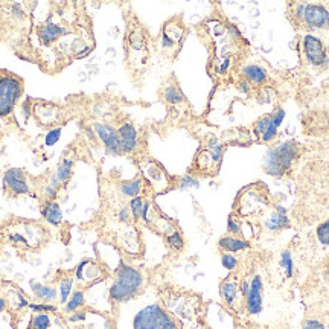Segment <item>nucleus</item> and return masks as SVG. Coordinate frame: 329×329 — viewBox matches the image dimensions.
Instances as JSON below:
<instances>
[{
	"instance_id": "obj_1",
	"label": "nucleus",
	"mask_w": 329,
	"mask_h": 329,
	"mask_svg": "<svg viewBox=\"0 0 329 329\" xmlns=\"http://www.w3.org/2000/svg\"><path fill=\"white\" fill-rule=\"evenodd\" d=\"M143 285V276L139 270L120 264L116 281L110 288V299L114 302H126L134 297Z\"/></svg>"
},
{
	"instance_id": "obj_2",
	"label": "nucleus",
	"mask_w": 329,
	"mask_h": 329,
	"mask_svg": "<svg viewBox=\"0 0 329 329\" xmlns=\"http://www.w3.org/2000/svg\"><path fill=\"white\" fill-rule=\"evenodd\" d=\"M296 154H297V145L293 140L284 142L282 145L271 149L267 154V159L264 163L265 172L273 177H281L290 169Z\"/></svg>"
},
{
	"instance_id": "obj_3",
	"label": "nucleus",
	"mask_w": 329,
	"mask_h": 329,
	"mask_svg": "<svg viewBox=\"0 0 329 329\" xmlns=\"http://www.w3.org/2000/svg\"><path fill=\"white\" fill-rule=\"evenodd\" d=\"M23 93V83L12 75L0 77V117L8 116Z\"/></svg>"
},
{
	"instance_id": "obj_4",
	"label": "nucleus",
	"mask_w": 329,
	"mask_h": 329,
	"mask_svg": "<svg viewBox=\"0 0 329 329\" xmlns=\"http://www.w3.org/2000/svg\"><path fill=\"white\" fill-rule=\"evenodd\" d=\"M296 17L302 18L310 28H325L329 24V12L322 5H297Z\"/></svg>"
},
{
	"instance_id": "obj_5",
	"label": "nucleus",
	"mask_w": 329,
	"mask_h": 329,
	"mask_svg": "<svg viewBox=\"0 0 329 329\" xmlns=\"http://www.w3.org/2000/svg\"><path fill=\"white\" fill-rule=\"evenodd\" d=\"M166 317L168 314L159 305H149L136 314L133 328L134 329H156Z\"/></svg>"
},
{
	"instance_id": "obj_6",
	"label": "nucleus",
	"mask_w": 329,
	"mask_h": 329,
	"mask_svg": "<svg viewBox=\"0 0 329 329\" xmlns=\"http://www.w3.org/2000/svg\"><path fill=\"white\" fill-rule=\"evenodd\" d=\"M303 50H305V55L313 66L326 64L325 47H323V43L317 37L305 35V38H303Z\"/></svg>"
},
{
	"instance_id": "obj_7",
	"label": "nucleus",
	"mask_w": 329,
	"mask_h": 329,
	"mask_svg": "<svg viewBox=\"0 0 329 329\" xmlns=\"http://www.w3.org/2000/svg\"><path fill=\"white\" fill-rule=\"evenodd\" d=\"M95 130L99 136V139L104 142V145L107 146V149L110 151L111 154H120L123 153L122 149V143L117 134V130H114L111 125L107 123H96L95 125Z\"/></svg>"
},
{
	"instance_id": "obj_8",
	"label": "nucleus",
	"mask_w": 329,
	"mask_h": 329,
	"mask_svg": "<svg viewBox=\"0 0 329 329\" xmlns=\"http://www.w3.org/2000/svg\"><path fill=\"white\" fill-rule=\"evenodd\" d=\"M3 183L5 188H8L14 195L29 194V185L26 182V177H24V172L18 168H11L5 172Z\"/></svg>"
},
{
	"instance_id": "obj_9",
	"label": "nucleus",
	"mask_w": 329,
	"mask_h": 329,
	"mask_svg": "<svg viewBox=\"0 0 329 329\" xmlns=\"http://www.w3.org/2000/svg\"><path fill=\"white\" fill-rule=\"evenodd\" d=\"M247 299V311L251 316H256L262 311V281L261 276H255L250 282V290L245 296Z\"/></svg>"
},
{
	"instance_id": "obj_10",
	"label": "nucleus",
	"mask_w": 329,
	"mask_h": 329,
	"mask_svg": "<svg viewBox=\"0 0 329 329\" xmlns=\"http://www.w3.org/2000/svg\"><path fill=\"white\" fill-rule=\"evenodd\" d=\"M120 143H122V149L123 153H130V151L136 149L137 146V131L133 126V123H123L120 128L117 130Z\"/></svg>"
},
{
	"instance_id": "obj_11",
	"label": "nucleus",
	"mask_w": 329,
	"mask_h": 329,
	"mask_svg": "<svg viewBox=\"0 0 329 329\" xmlns=\"http://www.w3.org/2000/svg\"><path fill=\"white\" fill-rule=\"evenodd\" d=\"M288 217H287V211L285 208L277 206L274 209V212L271 214V217L265 221V227L271 232H279L288 225Z\"/></svg>"
},
{
	"instance_id": "obj_12",
	"label": "nucleus",
	"mask_w": 329,
	"mask_h": 329,
	"mask_svg": "<svg viewBox=\"0 0 329 329\" xmlns=\"http://www.w3.org/2000/svg\"><path fill=\"white\" fill-rule=\"evenodd\" d=\"M43 215L47 222L54 224V225H58L63 221V211H61L60 205L52 200L46 201V203L43 205Z\"/></svg>"
},
{
	"instance_id": "obj_13",
	"label": "nucleus",
	"mask_w": 329,
	"mask_h": 329,
	"mask_svg": "<svg viewBox=\"0 0 329 329\" xmlns=\"http://www.w3.org/2000/svg\"><path fill=\"white\" fill-rule=\"evenodd\" d=\"M218 245L225 253H236V251L248 248V242L244 241V239H239L236 236H222L218 241Z\"/></svg>"
},
{
	"instance_id": "obj_14",
	"label": "nucleus",
	"mask_w": 329,
	"mask_h": 329,
	"mask_svg": "<svg viewBox=\"0 0 329 329\" xmlns=\"http://www.w3.org/2000/svg\"><path fill=\"white\" fill-rule=\"evenodd\" d=\"M64 34H66V29L58 26V24H54V23H46V24H43V26L38 29V35H40V38L46 44H49L50 41L57 40L58 37H61Z\"/></svg>"
},
{
	"instance_id": "obj_15",
	"label": "nucleus",
	"mask_w": 329,
	"mask_h": 329,
	"mask_svg": "<svg viewBox=\"0 0 329 329\" xmlns=\"http://www.w3.org/2000/svg\"><path fill=\"white\" fill-rule=\"evenodd\" d=\"M72 166H73V162L70 159L63 160V163L58 166L55 175L52 177V183H50V186H54L57 189V186H60V183L69 182L72 177Z\"/></svg>"
},
{
	"instance_id": "obj_16",
	"label": "nucleus",
	"mask_w": 329,
	"mask_h": 329,
	"mask_svg": "<svg viewBox=\"0 0 329 329\" xmlns=\"http://www.w3.org/2000/svg\"><path fill=\"white\" fill-rule=\"evenodd\" d=\"M242 75L248 80L251 81L253 84H262L265 80H267V72L256 66V64H248L242 69Z\"/></svg>"
},
{
	"instance_id": "obj_17",
	"label": "nucleus",
	"mask_w": 329,
	"mask_h": 329,
	"mask_svg": "<svg viewBox=\"0 0 329 329\" xmlns=\"http://www.w3.org/2000/svg\"><path fill=\"white\" fill-rule=\"evenodd\" d=\"M221 296H222V299H224V302L227 303V305L233 307V303L238 297V284H236V281H233V279L225 281L221 285Z\"/></svg>"
},
{
	"instance_id": "obj_18",
	"label": "nucleus",
	"mask_w": 329,
	"mask_h": 329,
	"mask_svg": "<svg viewBox=\"0 0 329 329\" xmlns=\"http://www.w3.org/2000/svg\"><path fill=\"white\" fill-rule=\"evenodd\" d=\"M31 288L34 291V294L38 299L44 300V302H50V300H54L57 297V290L52 288V287H47V285H43V284H37V282L32 281L31 282Z\"/></svg>"
},
{
	"instance_id": "obj_19",
	"label": "nucleus",
	"mask_w": 329,
	"mask_h": 329,
	"mask_svg": "<svg viewBox=\"0 0 329 329\" xmlns=\"http://www.w3.org/2000/svg\"><path fill=\"white\" fill-rule=\"evenodd\" d=\"M83 305H84V294H83V291H75L70 296V300H67L66 307H64V311L66 313H75L77 310H80Z\"/></svg>"
},
{
	"instance_id": "obj_20",
	"label": "nucleus",
	"mask_w": 329,
	"mask_h": 329,
	"mask_svg": "<svg viewBox=\"0 0 329 329\" xmlns=\"http://www.w3.org/2000/svg\"><path fill=\"white\" fill-rule=\"evenodd\" d=\"M140 188H142V180H140V179H136V180H133V182L123 183V185L120 186V191H122V194H123L125 197H136V195L139 194Z\"/></svg>"
},
{
	"instance_id": "obj_21",
	"label": "nucleus",
	"mask_w": 329,
	"mask_h": 329,
	"mask_svg": "<svg viewBox=\"0 0 329 329\" xmlns=\"http://www.w3.org/2000/svg\"><path fill=\"white\" fill-rule=\"evenodd\" d=\"M273 123V116L267 114L264 117H261L256 123H255V128H253V133H255L258 137H262L265 134V131L270 128V125Z\"/></svg>"
},
{
	"instance_id": "obj_22",
	"label": "nucleus",
	"mask_w": 329,
	"mask_h": 329,
	"mask_svg": "<svg viewBox=\"0 0 329 329\" xmlns=\"http://www.w3.org/2000/svg\"><path fill=\"white\" fill-rule=\"evenodd\" d=\"M165 99L168 101L169 104H180L183 103V95L180 93V90L174 87V86H168L165 89Z\"/></svg>"
},
{
	"instance_id": "obj_23",
	"label": "nucleus",
	"mask_w": 329,
	"mask_h": 329,
	"mask_svg": "<svg viewBox=\"0 0 329 329\" xmlns=\"http://www.w3.org/2000/svg\"><path fill=\"white\" fill-rule=\"evenodd\" d=\"M72 288H73V279L72 277H64V279H61V282H60V300H61V303H66L69 300Z\"/></svg>"
},
{
	"instance_id": "obj_24",
	"label": "nucleus",
	"mask_w": 329,
	"mask_h": 329,
	"mask_svg": "<svg viewBox=\"0 0 329 329\" xmlns=\"http://www.w3.org/2000/svg\"><path fill=\"white\" fill-rule=\"evenodd\" d=\"M50 325V317L47 313H38L37 316H34L32 322H31V329H47Z\"/></svg>"
},
{
	"instance_id": "obj_25",
	"label": "nucleus",
	"mask_w": 329,
	"mask_h": 329,
	"mask_svg": "<svg viewBox=\"0 0 329 329\" xmlns=\"http://www.w3.org/2000/svg\"><path fill=\"white\" fill-rule=\"evenodd\" d=\"M317 238L320 244L329 245V218L317 227Z\"/></svg>"
},
{
	"instance_id": "obj_26",
	"label": "nucleus",
	"mask_w": 329,
	"mask_h": 329,
	"mask_svg": "<svg viewBox=\"0 0 329 329\" xmlns=\"http://www.w3.org/2000/svg\"><path fill=\"white\" fill-rule=\"evenodd\" d=\"M281 267L287 271L288 277L293 276V258H291L290 250L282 251V255H281Z\"/></svg>"
},
{
	"instance_id": "obj_27",
	"label": "nucleus",
	"mask_w": 329,
	"mask_h": 329,
	"mask_svg": "<svg viewBox=\"0 0 329 329\" xmlns=\"http://www.w3.org/2000/svg\"><path fill=\"white\" fill-rule=\"evenodd\" d=\"M143 205L145 201L140 198V197H134L131 201H130V209H131V215L137 219V218H142V211H143Z\"/></svg>"
},
{
	"instance_id": "obj_28",
	"label": "nucleus",
	"mask_w": 329,
	"mask_h": 329,
	"mask_svg": "<svg viewBox=\"0 0 329 329\" xmlns=\"http://www.w3.org/2000/svg\"><path fill=\"white\" fill-rule=\"evenodd\" d=\"M221 264L225 270H235L238 265V259L233 253H224L221 256Z\"/></svg>"
},
{
	"instance_id": "obj_29",
	"label": "nucleus",
	"mask_w": 329,
	"mask_h": 329,
	"mask_svg": "<svg viewBox=\"0 0 329 329\" xmlns=\"http://www.w3.org/2000/svg\"><path fill=\"white\" fill-rule=\"evenodd\" d=\"M168 244L171 248L174 250H182L183 248V238L180 235V232H172L168 235Z\"/></svg>"
},
{
	"instance_id": "obj_30",
	"label": "nucleus",
	"mask_w": 329,
	"mask_h": 329,
	"mask_svg": "<svg viewBox=\"0 0 329 329\" xmlns=\"http://www.w3.org/2000/svg\"><path fill=\"white\" fill-rule=\"evenodd\" d=\"M60 136H61V128H54V130L47 131V134H46V137H44V145H46V146L55 145V143L60 140Z\"/></svg>"
},
{
	"instance_id": "obj_31",
	"label": "nucleus",
	"mask_w": 329,
	"mask_h": 329,
	"mask_svg": "<svg viewBox=\"0 0 329 329\" xmlns=\"http://www.w3.org/2000/svg\"><path fill=\"white\" fill-rule=\"evenodd\" d=\"M227 230H229V233H233L235 236L241 235V225L233 217H229V221H227Z\"/></svg>"
},
{
	"instance_id": "obj_32",
	"label": "nucleus",
	"mask_w": 329,
	"mask_h": 329,
	"mask_svg": "<svg viewBox=\"0 0 329 329\" xmlns=\"http://www.w3.org/2000/svg\"><path fill=\"white\" fill-rule=\"evenodd\" d=\"M29 308L32 311H40V313H54V311H57V308L54 305H46V303H43V305L32 303V305H29Z\"/></svg>"
},
{
	"instance_id": "obj_33",
	"label": "nucleus",
	"mask_w": 329,
	"mask_h": 329,
	"mask_svg": "<svg viewBox=\"0 0 329 329\" xmlns=\"http://www.w3.org/2000/svg\"><path fill=\"white\" fill-rule=\"evenodd\" d=\"M156 329H177V323L168 316V317H166V319H165V320H163Z\"/></svg>"
},
{
	"instance_id": "obj_34",
	"label": "nucleus",
	"mask_w": 329,
	"mask_h": 329,
	"mask_svg": "<svg viewBox=\"0 0 329 329\" xmlns=\"http://www.w3.org/2000/svg\"><path fill=\"white\" fill-rule=\"evenodd\" d=\"M302 329H325V326L317 320H307L305 323H303Z\"/></svg>"
},
{
	"instance_id": "obj_35",
	"label": "nucleus",
	"mask_w": 329,
	"mask_h": 329,
	"mask_svg": "<svg viewBox=\"0 0 329 329\" xmlns=\"http://www.w3.org/2000/svg\"><path fill=\"white\" fill-rule=\"evenodd\" d=\"M284 117H285V111H284L282 109H279V110H277V111L273 114V122H274V125L277 126V128H279V125L282 123Z\"/></svg>"
},
{
	"instance_id": "obj_36",
	"label": "nucleus",
	"mask_w": 329,
	"mask_h": 329,
	"mask_svg": "<svg viewBox=\"0 0 329 329\" xmlns=\"http://www.w3.org/2000/svg\"><path fill=\"white\" fill-rule=\"evenodd\" d=\"M189 186H198V180H195L194 177L188 175L180 182V188H189Z\"/></svg>"
},
{
	"instance_id": "obj_37",
	"label": "nucleus",
	"mask_w": 329,
	"mask_h": 329,
	"mask_svg": "<svg viewBox=\"0 0 329 329\" xmlns=\"http://www.w3.org/2000/svg\"><path fill=\"white\" fill-rule=\"evenodd\" d=\"M87 262H89V261H83V262L78 265V268H77V277H78L80 281H83V279H84V268H86Z\"/></svg>"
},
{
	"instance_id": "obj_38",
	"label": "nucleus",
	"mask_w": 329,
	"mask_h": 329,
	"mask_svg": "<svg viewBox=\"0 0 329 329\" xmlns=\"http://www.w3.org/2000/svg\"><path fill=\"white\" fill-rule=\"evenodd\" d=\"M44 192H46V195H47L50 200H52V201H54V198L57 197V189H55L54 186H50V185L46 186V191H44Z\"/></svg>"
},
{
	"instance_id": "obj_39",
	"label": "nucleus",
	"mask_w": 329,
	"mask_h": 329,
	"mask_svg": "<svg viewBox=\"0 0 329 329\" xmlns=\"http://www.w3.org/2000/svg\"><path fill=\"white\" fill-rule=\"evenodd\" d=\"M11 239H12L14 242H23L24 245H28V241L24 239L20 233H14V235H11Z\"/></svg>"
},
{
	"instance_id": "obj_40",
	"label": "nucleus",
	"mask_w": 329,
	"mask_h": 329,
	"mask_svg": "<svg viewBox=\"0 0 329 329\" xmlns=\"http://www.w3.org/2000/svg\"><path fill=\"white\" fill-rule=\"evenodd\" d=\"M128 218H130L128 211H126V209H120L119 211V221H128Z\"/></svg>"
},
{
	"instance_id": "obj_41",
	"label": "nucleus",
	"mask_w": 329,
	"mask_h": 329,
	"mask_svg": "<svg viewBox=\"0 0 329 329\" xmlns=\"http://www.w3.org/2000/svg\"><path fill=\"white\" fill-rule=\"evenodd\" d=\"M84 319H86L84 313H75L70 316V322H78V320H84Z\"/></svg>"
},
{
	"instance_id": "obj_42",
	"label": "nucleus",
	"mask_w": 329,
	"mask_h": 329,
	"mask_svg": "<svg viewBox=\"0 0 329 329\" xmlns=\"http://www.w3.org/2000/svg\"><path fill=\"white\" fill-rule=\"evenodd\" d=\"M248 290H250V285H248V282H247V281H242V296H244V297L247 296Z\"/></svg>"
},
{
	"instance_id": "obj_43",
	"label": "nucleus",
	"mask_w": 329,
	"mask_h": 329,
	"mask_svg": "<svg viewBox=\"0 0 329 329\" xmlns=\"http://www.w3.org/2000/svg\"><path fill=\"white\" fill-rule=\"evenodd\" d=\"M5 308H6V300H5V299H2V297H0V313H2V311H3Z\"/></svg>"
},
{
	"instance_id": "obj_44",
	"label": "nucleus",
	"mask_w": 329,
	"mask_h": 329,
	"mask_svg": "<svg viewBox=\"0 0 329 329\" xmlns=\"http://www.w3.org/2000/svg\"><path fill=\"white\" fill-rule=\"evenodd\" d=\"M239 89H241V90L248 92V86H247V83H245V84H244V83H241V84H239Z\"/></svg>"
}]
</instances>
